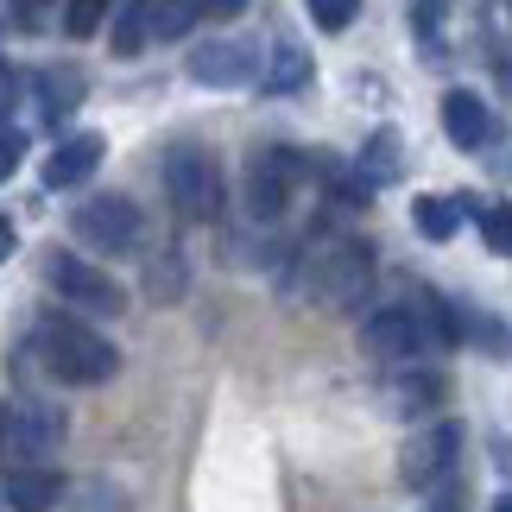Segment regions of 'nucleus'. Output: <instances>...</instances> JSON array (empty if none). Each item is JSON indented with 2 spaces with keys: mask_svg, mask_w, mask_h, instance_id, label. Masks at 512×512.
I'll list each match as a JSON object with an SVG mask.
<instances>
[{
  "mask_svg": "<svg viewBox=\"0 0 512 512\" xmlns=\"http://www.w3.org/2000/svg\"><path fill=\"white\" fill-rule=\"evenodd\" d=\"M114 7H121V0H64V32L70 38H95L114 19Z\"/></svg>",
  "mask_w": 512,
  "mask_h": 512,
  "instance_id": "obj_22",
  "label": "nucleus"
},
{
  "mask_svg": "<svg viewBox=\"0 0 512 512\" xmlns=\"http://www.w3.org/2000/svg\"><path fill=\"white\" fill-rule=\"evenodd\" d=\"M298 177H304V165H298V152H285V146H260L247 159V177H241V203H247V215L260 228H272L279 215L291 209V196H298Z\"/></svg>",
  "mask_w": 512,
  "mask_h": 512,
  "instance_id": "obj_8",
  "label": "nucleus"
},
{
  "mask_svg": "<svg viewBox=\"0 0 512 512\" xmlns=\"http://www.w3.org/2000/svg\"><path fill=\"white\" fill-rule=\"evenodd\" d=\"M70 234L89 253H108V260H127V253H146V209L121 190H102L89 203H76Z\"/></svg>",
  "mask_w": 512,
  "mask_h": 512,
  "instance_id": "obj_5",
  "label": "nucleus"
},
{
  "mask_svg": "<svg viewBox=\"0 0 512 512\" xmlns=\"http://www.w3.org/2000/svg\"><path fill=\"white\" fill-rule=\"evenodd\" d=\"M102 133H70L64 146L45 159V190H76V184H89L95 165H102Z\"/></svg>",
  "mask_w": 512,
  "mask_h": 512,
  "instance_id": "obj_13",
  "label": "nucleus"
},
{
  "mask_svg": "<svg viewBox=\"0 0 512 512\" xmlns=\"http://www.w3.org/2000/svg\"><path fill=\"white\" fill-rule=\"evenodd\" d=\"M443 133H449V146H462V152H481V146H494V108L481 102L475 89H449L443 95Z\"/></svg>",
  "mask_w": 512,
  "mask_h": 512,
  "instance_id": "obj_12",
  "label": "nucleus"
},
{
  "mask_svg": "<svg viewBox=\"0 0 512 512\" xmlns=\"http://www.w3.org/2000/svg\"><path fill=\"white\" fill-rule=\"evenodd\" d=\"M196 19H203V13H196V0H165V7H159V26H152V32H159V38H184Z\"/></svg>",
  "mask_w": 512,
  "mask_h": 512,
  "instance_id": "obj_25",
  "label": "nucleus"
},
{
  "mask_svg": "<svg viewBox=\"0 0 512 512\" xmlns=\"http://www.w3.org/2000/svg\"><path fill=\"white\" fill-rule=\"evenodd\" d=\"M45 285L76 310V317H121V310H127V291L114 285L102 266H89L83 253H70V247L45 253Z\"/></svg>",
  "mask_w": 512,
  "mask_h": 512,
  "instance_id": "obj_6",
  "label": "nucleus"
},
{
  "mask_svg": "<svg viewBox=\"0 0 512 512\" xmlns=\"http://www.w3.org/2000/svg\"><path fill=\"white\" fill-rule=\"evenodd\" d=\"M32 95H38V121H45V127H64L70 114H76V102L89 95V76L83 70H45L32 83Z\"/></svg>",
  "mask_w": 512,
  "mask_h": 512,
  "instance_id": "obj_16",
  "label": "nucleus"
},
{
  "mask_svg": "<svg viewBox=\"0 0 512 512\" xmlns=\"http://www.w3.org/2000/svg\"><path fill=\"white\" fill-rule=\"evenodd\" d=\"M481 241H487V253H512V203H487L481 209Z\"/></svg>",
  "mask_w": 512,
  "mask_h": 512,
  "instance_id": "obj_23",
  "label": "nucleus"
},
{
  "mask_svg": "<svg viewBox=\"0 0 512 512\" xmlns=\"http://www.w3.org/2000/svg\"><path fill=\"white\" fill-rule=\"evenodd\" d=\"M260 89H266V95H304V89H310V51L298 45V38H279V45L266 51Z\"/></svg>",
  "mask_w": 512,
  "mask_h": 512,
  "instance_id": "obj_17",
  "label": "nucleus"
},
{
  "mask_svg": "<svg viewBox=\"0 0 512 512\" xmlns=\"http://www.w3.org/2000/svg\"><path fill=\"white\" fill-rule=\"evenodd\" d=\"M361 348L380 367H411V361H424V348H437V342H430V323H424L418 304H386V310H373V317L361 323Z\"/></svg>",
  "mask_w": 512,
  "mask_h": 512,
  "instance_id": "obj_9",
  "label": "nucleus"
},
{
  "mask_svg": "<svg viewBox=\"0 0 512 512\" xmlns=\"http://www.w3.org/2000/svg\"><path fill=\"white\" fill-rule=\"evenodd\" d=\"M32 348L38 361H45L51 380L64 386H102L121 373V348H114L102 329H89L76 310H45V317L32 323Z\"/></svg>",
  "mask_w": 512,
  "mask_h": 512,
  "instance_id": "obj_2",
  "label": "nucleus"
},
{
  "mask_svg": "<svg viewBox=\"0 0 512 512\" xmlns=\"http://www.w3.org/2000/svg\"><path fill=\"white\" fill-rule=\"evenodd\" d=\"M411 228L424 234V241H456L462 234V203L456 196H418V203H411Z\"/></svg>",
  "mask_w": 512,
  "mask_h": 512,
  "instance_id": "obj_19",
  "label": "nucleus"
},
{
  "mask_svg": "<svg viewBox=\"0 0 512 512\" xmlns=\"http://www.w3.org/2000/svg\"><path fill=\"white\" fill-rule=\"evenodd\" d=\"M190 83L203 89H247L260 83V45L241 32H222V38H203L190 51Z\"/></svg>",
  "mask_w": 512,
  "mask_h": 512,
  "instance_id": "obj_10",
  "label": "nucleus"
},
{
  "mask_svg": "<svg viewBox=\"0 0 512 512\" xmlns=\"http://www.w3.org/2000/svg\"><path fill=\"white\" fill-rule=\"evenodd\" d=\"M19 159H26V133L0 121V184H7V177L19 171Z\"/></svg>",
  "mask_w": 512,
  "mask_h": 512,
  "instance_id": "obj_26",
  "label": "nucleus"
},
{
  "mask_svg": "<svg viewBox=\"0 0 512 512\" xmlns=\"http://www.w3.org/2000/svg\"><path fill=\"white\" fill-rule=\"evenodd\" d=\"M443 373L437 367H418V361H411V367H392L386 373V392H380V405L392 411V418H411V424H418L424 418V411H437L443 405Z\"/></svg>",
  "mask_w": 512,
  "mask_h": 512,
  "instance_id": "obj_11",
  "label": "nucleus"
},
{
  "mask_svg": "<svg viewBox=\"0 0 512 512\" xmlns=\"http://www.w3.org/2000/svg\"><path fill=\"white\" fill-rule=\"evenodd\" d=\"M241 7H247V0H196V13H203V19H234Z\"/></svg>",
  "mask_w": 512,
  "mask_h": 512,
  "instance_id": "obj_28",
  "label": "nucleus"
},
{
  "mask_svg": "<svg viewBox=\"0 0 512 512\" xmlns=\"http://www.w3.org/2000/svg\"><path fill=\"white\" fill-rule=\"evenodd\" d=\"M310 19H317L323 32H348L354 19H361V0H304Z\"/></svg>",
  "mask_w": 512,
  "mask_h": 512,
  "instance_id": "obj_24",
  "label": "nucleus"
},
{
  "mask_svg": "<svg viewBox=\"0 0 512 512\" xmlns=\"http://www.w3.org/2000/svg\"><path fill=\"white\" fill-rule=\"evenodd\" d=\"M19 95H26V76H19L13 64H0V121L13 114V102H19Z\"/></svg>",
  "mask_w": 512,
  "mask_h": 512,
  "instance_id": "obj_27",
  "label": "nucleus"
},
{
  "mask_svg": "<svg viewBox=\"0 0 512 512\" xmlns=\"http://www.w3.org/2000/svg\"><path fill=\"white\" fill-rule=\"evenodd\" d=\"M64 475L57 468H7V506L13 512H57L64 506Z\"/></svg>",
  "mask_w": 512,
  "mask_h": 512,
  "instance_id": "obj_14",
  "label": "nucleus"
},
{
  "mask_svg": "<svg viewBox=\"0 0 512 512\" xmlns=\"http://www.w3.org/2000/svg\"><path fill=\"white\" fill-rule=\"evenodd\" d=\"M70 437V411L45 392H13L0 405V462L7 468H51Z\"/></svg>",
  "mask_w": 512,
  "mask_h": 512,
  "instance_id": "obj_3",
  "label": "nucleus"
},
{
  "mask_svg": "<svg viewBox=\"0 0 512 512\" xmlns=\"http://www.w3.org/2000/svg\"><path fill=\"white\" fill-rule=\"evenodd\" d=\"M159 177H165V196L184 222H222V203H228V177H222V159L196 140H171L165 159H159Z\"/></svg>",
  "mask_w": 512,
  "mask_h": 512,
  "instance_id": "obj_4",
  "label": "nucleus"
},
{
  "mask_svg": "<svg viewBox=\"0 0 512 512\" xmlns=\"http://www.w3.org/2000/svg\"><path fill=\"white\" fill-rule=\"evenodd\" d=\"M159 26V0H121V7H114V19H108V45H114V57H140Z\"/></svg>",
  "mask_w": 512,
  "mask_h": 512,
  "instance_id": "obj_15",
  "label": "nucleus"
},
{
  "mask_svg": "<svg viewBox=\"0 0 512 512\" xmlns=\"http://www.w3.org/2000/svg\"><path fill=\"white\" fill-rule=\"evenodd\" d=\"M494 512H512V494H500V500H494Z\"/></svg>",
  "mask_w": 512,
  "mask_h": 512,
  "instance_id": "obj_30",
  "label": "nucleus"
},
{
  "mask_svg": "<svg viewBox=\"0 0 512 512\" xmlns=\"http://www.w3.org/2000/svg\"><path fill=\"white\" fill-rule=\"evenodd\" d=\"M354 171H361L367 184H392V177H399V133L380 127V133L361 146V165H354Z\"/></svg>",
  "mask_w": 512,
  "mask_h": 512,
  "instance_id": "obj_21",
  "label": "nucleus"
},
{
  "mask_svg": "<svg viewBox=\"0 0 512 512\" xmlns=\"http://www.w3.org/2000/svg\"><path fill=\"white\" fill-rule=\"evenodd\" d=\"M462 443H468V430L456 418L418 424V437H405V449H399V481L411 487V494L443 487L449 475H456V462H462Z\"/></svg>",
  "mask_w": 512,
  "mask_h": 512,
  "instance_id": "obj_7",
  "label": "nucleus"
},
{
  "mask_svg": "<svg viewBox=\"0 0 512 512\" xmlns=\"http://www.w3.org/2000/svg\"><path fill=\"white\" fill-rule=\"evenodd\" d=\"M64 512H133V500H127V487H121V481H108V475H83V481H70V487H64Z\"/></svg>",
  "mask_w": 512,
  "mask_h": 512,
  "instance_id": "obj_18",
  "label": "nucleus"
},
{
  "mask_svg": "<svg viewBox=\"0 0 512 512\" xmlns=\"http://www.w3.org/2000/svg\"><path fill=\"white\" fill-rule=\"evenodd\" d=\"M184 285H190V266H184V253H152V266H146V291H152V304H177L184 298Z\"/></svg>",
  "mask_w": 512,
  "mask_h": 512,
  "instance_id": "obj_20",
  "label": "nucleus"
},
{
  "mask_svg": "<svg viewBox=\"0 0 512 512\" xmlns=\"http://www.w3.org/2000/svg\"><path fill=\"white\" fill-rule=\"evenodd\" d=\"M373 279H380V253L361 234H317L285 272V285L317 310H361L373 298Z\"/></svg>",
  "mask_w": 512,
  "mask_h": 512,
  "instance_id": "obj_1",
  "label": "nucleus"
},
{
  "mask_svg": "<svg viewBox=\"0 0 512 512\" xmlns=\"http://www.w3.org/2000/svg\"><path fill=\"white\" fill-rule=\"evenodd\" d=\"M7 253H13V222L0 215V260H7Z\"/></svg>",
  "mask_w": 512,
  "mask_h": 512,
  "instance_id": "obj_29",
  "label": "nucleus"
}]
</instances>
